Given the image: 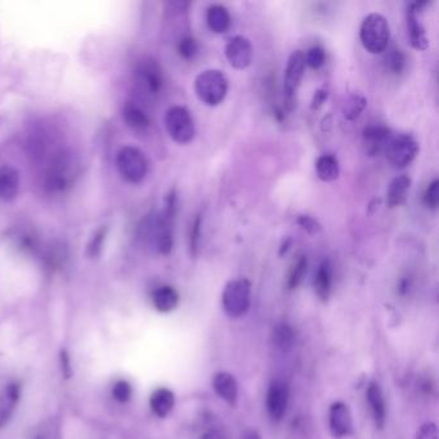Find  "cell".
Wrapping results in <instances>:
<instances>
[{"label": "cell", "mask_w": 439, "mask_h": 439, "mask_svg": "<svg viewBox=\"0 0 439 439\" xmlns=\"http://www.w3.org/2000/svg\"><path fill=\"white\" fill-rule=\"evenodd\" d=\"M178 199L175 189H170L166 194L164 209L152 223L151 236L155 247L163 255H168L173 250L174 222L178 209Z\"/></svg>", "instance_id": "cell-1"}, {"label": "cell", "mask_w": 439, "mask_h": 439, "mask_svg": "<svg viewBox=\"0 0 439 439\" xmlns=\"http://www.w3.org/2000/svg\"><path fill=\"white\" fill-rule=\"evenodd\" d=\"M352 414L343 402H336L330 407V431L335 438H343L352 433Z\"/></svg>", "instance_id": "cell-14"}, {"label": "cell", "mask_w": 439, "mask_h": 439, "mask_svg": "<svg viewBox=\"0 0 439 439\" xmlns=\"http://www.w3.org/2000/svg\"><path fill=\"white\" fill-rule=\"evenodd\" d=\"M392 137V130L388 127L380 124L368 125L362 131L363 150L368 156H376L380 152L385 151V147Z\"/></svg>", "instance_id": "cell-12"}, {"label": "cell", "mask_w": 439, "mask_h": 439, "mask_svg": "<svg viewBox=\"0 0 439 439\" xmlns=\"http://www.w3.org/2000/svg\"><path fill=\"white\" fill-rule=\"evenodd\" d=\"M112 394L119 402H128L133 394V390H131L129 382L122 380V382H116Z\"/></svg>", "instance_id": "cell-36"}, {"label": "cell", "mask_w": 439, "mask_h": 439, "mask_svg": "<svg viewBox=\"0 0 439 439\" xmlns=\"http://www.w3.org/2000/svg\"><path fill=\"white\" fill-rule=\"evenodd\" d=\"M291 238H288L282 242L281 249H280V255H283V254H286L288 252V249H290V246H291Z\"/></svg>", "instance_id": "cell-41"}, {"label": "cell", "mask_w": 439, "mask_h": 439, "mask_svg": "<svg viewBox=\"0 0 439 439\" xmlns=\"http://www.w3.org/2000/svg\"><path fill=\"white\" fill-rule=\"evenodd\" d=\"M79 174V161L70 151H62L52 160L45 177V187L51 192H65Z\"/></svg>", "instance_id": "cell-2"}, {"label": "cell", "mask_w": 439, "mask_h": 439, "mask_svg": "<svg viewBox=\"0 0 439 439\" xmlns=\"http://www.w3.org/2000/svg\"><path fill=\"white\" fill-rule=\"evenodd\" d=\"M138 84L150 95H156L164 88V75L158 62L152 58H144L136 69Z\"/></svg>", "instance_id": "cell-10"}, {"label": "cell", "mask_w": 439, "mask_h": 439, "mask_svg": "<svg viewBox=\"0 0 439 439\" xmlns=\"http://www.w3.org/2000/svg\"><path fill=\"white\" fill-rule=\"evenodd\" d=\"M368 401L373 412L375 424L382 429L387 420V404L382 393V387L377 382H371L368 388Z\"/></svg>", "instance_id": "cell-16"}, {"label": "cell", "mask_w": 439, "mask_h": 439, "mask_svg": "<svg viewBox=\"0 0 439 439\" xmlns=\"http://www.w3.org/2000/svg\"><path fill=\"white\" fill-rule=\"evenodd\" d=\"M409 290H410V281L407 279H402L398 283V291L404 295L409 293Z\"/></svg>", "instance_id": "cell-40"}, {"label": "cell", "mask_w": 439, "mask_h": 439, "mask_svg": "<svg viewBox=\"0 0 439 439\" xmlns=\"http://www.w3.org/2000/svg\"><path fill=\"white\" fill-rule=\"evenodd\" d=\"M242 439H260V435L255 431L250 429V431H246Z\"/></svg>", "instance_id": "cell-42"}, {"label": "cell", "mask_w": 439, "mask_h": 439, "mask_svg": "<svg viewBox=\"0 0 439 439\" xmlns=\"http://www.w3.org/2000/svg\"><path fill=\"white\" fill-rule=\"evenodd\" d=\"M288 388L283 382L276 380L271 384L267 394V410L274 421H280L288 410Z\"/></svg>", "instance_id": "cell-13"}, {"label": "cell", "mask_w": 439, "mask_h": 439, "mask_svg": "<svg viewBox=\"0 0 439 439\" xmlns=\"http://www.w3.org/2000/svg\"><path fill=\"white\" fill-rule=\"evenodd\" d=\"M424 204L428 209L435 210L439 204V182L438 180H433L428 186L424 194Z\"/></svg>", "instance_id": "cell-35"}, {"label": "cell", "mask_w": 439, "mask_h": 439, "mask_svg": "<svg viewBox=\"0 0 439 439\" xmlns=\"http://www.w3.org/2000/svg\"><path fill=\"white\" fill-rule=\"evenodd\" d=\"M202 216L197 214L194 216V222L189 228V236H188V247L191 257H196L199 252L200 240H201Z\"/></svg>", "instance_id": "cell-32"}, {"label": "cell", "mask_w": 439, "mask_h": 439, "mask_svg": "<svg viewBox=\"0 0 439 439\" xmlns=\"http://www.w3.org/2000/svg\"><path fill=\"white\" fill-rule=\"evenodd\" d=\"M307 267H308V260L305 255H299L288 272V288L290 290H294L302 283L304 276L307 274Z\"/></svg>", "instance_id": "cell-27"}, {"label": "cell", "mask_w": 439, "mask_h": 439, "mask_svg": "<svg viewBox=\"0 0 439 439\" xmlns=\"http://www.w3.org/2000/svg\"><path fill=\"white\" fill-rule=\"evenodd\" d=\"M224 52L230 66L238 70H244L252 65L254 49L250 40L245 36L238 35L230 37Z\"/></svg>", "instance_id": "cell-11"}, {"label": "cell", "mask_w": 439, "mask_h": 439, "mask_svg": "<svg viewBox=\"0 0 439 439\" xmlns=\"http://www.w3.org/2000/svg\"><path fill=\"white\" fill-rule=\"evenodd\" d=\"M123 119L125 124L137 131L148 129L151 125L150 116L146 114L144 108L139 107L134 102H125L123 106Z\"/></svg>", "instance_id": "cell-21"}, {"label": "cell", "mask_w": 439, "mask_h": 439, "mask_svg": "<svg viewBox=\"0 0 439 439\" xmlns=\"http://www.w3.org/2000/svg\"><path fill=\"white\" fill-rule=\"evenodd\" d=\"M178 53H180V57L186 61H191L196 57V54L199 53V45L197 42L194 40V36L186 35L183 36L178 43Z\"/></svg>", "instance_id": "cell-33"}, {"label": "cell", "mask_w": 439, "mask_h": 439, "mask_svg": "<svg viewBox=\"0 0 439 439\" xmlns=\"http://www.w3.org/2000/svg\"><path fill=\"white\" fill-rule=\"evenodd\" d=\"M298 224L302 227L303 230H307L310 235H315L317 232H320L321 227L315 218L310 216H300L298 218Z\"/></svg>", "instance_id": "cell-37"}, {"label": "cell", "mask_w": 439, "mask_h": 439, "mask_svg": "<svg viewBox=\"0 0 439 439\" xmlns=\"http://www.w3.org/2000/svg\"><path fill=\"white\" fill-rule=\"evenodd\" d=\"M213 388L216 394L230 406H235L238 402V385L233 375L228 373L216 374L213 379Z\"/></svg>", "instance_id": "cell-18"}, {"label": "cell", "mask_w": 439, "mask_h": 439, "mask_svg": "<svg viewBox=\"0 0 439 439\" xmlns=\"http://www.w3.org/2000/svg\"><path fill=\"white\" fill-rule=\"evenodd\" d=\"M206 22L209 29L216 34H224L230 28V16L227 8L221 4H213L208 8Z\"/></svg>", "instance_id": "cell-22"}, {"label": "cell", "mask_w": 439, "mask_h": 439, "mask_svg": "<svg viewBox=\"0 0 439 439\" xmlns=\"http://www.w3.org/2000/svg\"><path fill=\"white\" fill-rule=\"evenodd\" d=\"M274 341L277 348H280L282 351H288L294 346L295 332L288 324H279L274 329Z\"/></svg>", "instance_id": "cell-28"}, {"label": "cell", "mask_w": 439, "mask_h": 439, "mask_svg": "<svg viewBox=\"0 0 439 439\" xmlns=\"http://www.w3.org/2000/svg\"><path fill=\"white\" fill-rule=\"evenodd\" d=\"M21 388L18 384H9L0 394V428L7 425L15 411L16 404L20 399Z\"/></svg>", "instance_id": "cell-20"}, {"label": "cell", "mask_w": 439, "mask_h": 439, "mask_svg": "<svg viewBox=\"0 0 439 439\" xmlns=\"http://www.w3.org/2000/svg\"><path fill=\"white\" fill-rule=\"evenodd\" d=\"M410 186V177L407 175H399L390 182L388 194H387V202L390 209H394L397 206H401L404 204Z\"/></svg>", "instance_id": "cell-23"}, {"label": "cell", "mask_w": 439, "mask_h": 439, "mask_svg": "<svg viewBox=\"0 0 439 439\" xmlns=\"http://www.w3.org/2000/svg\"><path fill=\"white\" fill-rule=\"evenodd\" d=\"M165 127L169 136L177 144H187L194 139V119L183 106H173L166 111Z\"/></svg>", "instance_id": "cell-9"}, {"label": "cell", "mask_w": 439, "mask_h": 439, "mask_svg": "<svg viewBox=\"0 0 439 439\" xmlns=\"http://www.w3.org/2000/svg\"><path fill=\"white\" fill-rule=\"evenodd\" d=\"M407 65V58L406 54L401 49H392L385 57V67L389 72L393 75H399L404 71Z\"/></svg>", "instance_id": "cell-29"}, {"label": "cell", "mask_w": 439, "mask_h": 439, "mask_svg": "<svg viewBox=\"0 0 439 439\" xmlns=\"http://www.w3.org/2000/svg\"><path fill=\"white\" fill-rule=\"evenodd\" d=\"M194 92L202 103L214 107L226 100L228 79L219 70H205L194 79Z\"/></svg>", "instance_id": "cell-3"}, {"label": "cell", "mask_w": 439, "mask_h": 439, "mask_svg": "<svg viewBox=\"0 0 439 439\" xmlns=\"http://www.w3.org/2000/svg\"><path fill=\"white\" fill-rule=\"evenodd\" d=\"M20 191V173L13 166L0 168V200L11 201Z\"/></svg>", "instance_id": "cell-17"}, {"label": "cell", "mask_w": 439, "mask_h": 439, "mask_svg": "<svg viewBox=\"0 0 439 439\" xmlns=\"http://www.w3.org/2000/svg\"><path fill=\"white\" fill-rule=\"evenodd\" d=\"M116 166L124 180L141 183L148 172V163L144 152L133 146H124L116 155Z\"/></svg>", "instance_id": "cell-5"}, {"label": "cell", "mask_w": 439, "mask_h": 439, "mask_svg": "<svg viewBox=\"0 0 439 439\" xmlns=\"http://www.w3.org/2000/svg\"><path fill=\"white\" fill-rule=\"evenodd\" d=\"M415 439H438V429L437 425L433 423H426L418 429Z\"/></svg>", "instance_id": "cell-38"}, {"label": "cell", "mask_w": 439, "mask_h": 439, "mask_svg": "<svg viewBox=\"0 0 439 439\" xmlns=\"http://www.w3.org/2000/svg\"><path fill=\"white\" fill-rule=\"evenodd\" d=\"M304 59H305V65L310 66V67L315 69V70H318L326 62V53H324V49L322 47L315 45V47H312L308 51L305 52Z\"/></svg>", "instance_id": "cell-34"}, {"label": "cell", "mask_w": 439, "mask_h": 439, "mask_svg": "<svg viewBox=\"0 0 439 439\" xmlns=\"http://www.w3.org/2000/svg\"><path fill=\"white\" fill-rule=\"evenodd\" d=\"M361 43L371 54H379L388 48L390 39L389 22L380 13H371L361 25Z\"/></svg>", "instance_id": "cell-4"}, {"label": "cell", "mask_w": 439, "mask_h": 439, "mask_svg": "<svg viewBox=\"0 0 439 439\" xmlns=\"http://www.w3.org/2000/svg\"><path fill=\"white\" fill-rule=\"evenodd\" d=\"M155 308L161 313H168L177 308L180 303V294L172 286H161L152 295Z\"/></svg>", "instance_id": "cell-24"}, {"label": "cell", "mask_w": 439, "mask_h": 439, "mask_svg": "<svg viewBox=\"0 0 439 439\" xmlns=\"http://www.w3.org/2000/svg\"><path fill=\"white\" fill-rule=\"evenodd\" d=\"M305 72V59L302 51L293 52L288 57V66L283 75V100L285 107L291 111L295 106L296 94L302 84Z\"/></svg>", "instance_id": "cell-8"}, {"label": "cell", "mask_w": 439, "mask_h": 439, "mask_svg": "<svg viewBox=\"0 0 439 439\" xmlns=\"http://www.w3.org/2000/svg\"><path fill=\"white\" fill-rule=\"evenodd\" d=\"M313 288H315L317 296L322 302L329 300L332 290V267L330 260L324 259L317 268L315 280H313Z\"/></svg>", "instance_id": "cell-19"}, {"label": "cell", "mask_w": 439, "mask_h": 439, "mask_svg": "<svg viewBox=\"0 0 439 439\" xmlns=\"http://www.w3.org/2000/svg\"><path fill=\"white\" fill-rule=\"evenodd\" d=\"M317 177L324 182H334L340 175L339 160L334 155L324 153L316 160Z\"/></svg>", "instance_id": "cell-26"}, {"label": "cell", "mask_w": 439, "mask_h": 439, "mask_svg": "<svg viewBox=\"0 0 439 439\" xmlns=\"http://www.w3.org/2000/svg\"><path fill=\"white\" fill-rule=\"evenodd\" d=\"M174 404H175V398L172 390L166 388H160L155 390L152 393L151 399H150V406L155 415H158V418H165L170 411L173 410Z\"/></svg>", "instance_id": "cell-25"}, {"label": "cell", "mask_w": 439, "mask_h": 439, "mask_svg": "<svg viewBox=\"0 0 439 439\" xmlns=\"http://www.w3.org/2000/svg\"><path fill=\"white\" fill-rule=\"evenodd\" d=\"M329 97V90L326 88H321L315 92V95L312 98V103H310V108L312 110H318V108L322 107L324 101L327 100Z\"/></svg>", "instance_id": "cell-39"}, {"label": "cell", "mask_w": 439, "mask_h": 439, "mask_svg": "<svg viewBox=\"0 0 439 439\" xmlns=\"http://www.w3.org/2000/svg\"><path fill=\"white\" fill-rule=\"evenodd\" d=\"M108 228L106 226H101L94 230L93 236L89 240L88 244V255L90 258H97L101 255L103 244L107 238Z\"/></svg>", "instance_id": "cell-31"}, {"label": "cell", "mask_w": 439, "mask_h": 439, "mask_svg": "<svg viewBox=\"0 0 439 439\" xmlns=\"http://www.w3.org/2000/svg\"><path fill=\"white\" fill-rule=\"evenodd\" d=\"M418 153V144L411 134H398L390 138L385 147V155L393 169H404L410 165Z\"/></svg>", "instance_id": "cell-7"}, {"label": "cell", "mask_w": 439, "mask_h": 439, "mask_svg": "<svg viewBox=\"0 0 439 439\" xmlns=\"http://www.w3.org/2000/svg\"><path fill=\"white\" fill-rule=\"evenodd\" d=\"M406 25H407V33L410 36L411 45L416 51H425L429 45V40L426 37L424 26L418 20V12L411 6V3L407 4L406 11Z\"/></svg>", "instance_id": "cell-15"}, {"label": "cell", "mask_w": 439, "mask_h": 439, "mask_svg": "<svg viewBox=\"0 0 439 439\" xmlns=\"http://www.w3.org/2000/svg\"><path fill=\"white\" fill-rule=\"evenodd\" d=\"M252 285L246 279L232 280L226 285L222 294L223 310L230 317H241L250 308Z\"/></svg>", "instance_id": "cell-6"}, {"label": "cell", "mask_w": 439, "mask_h": 439, "mask_svg": "<svg viewBox=\"0 0 439 439\" xmlns=\"http://www.w3.org/2000/svg\"><path fill=\"white\" fill-rule=\"evenodd\" d=\"M366 105H368V101L362 95H352L346 102L344 108H343L344 117H346V120H349V122L356 120L362 114V111L366 108Z\"/></svg>", "instance_id": "cell-30"}]
</instances>
